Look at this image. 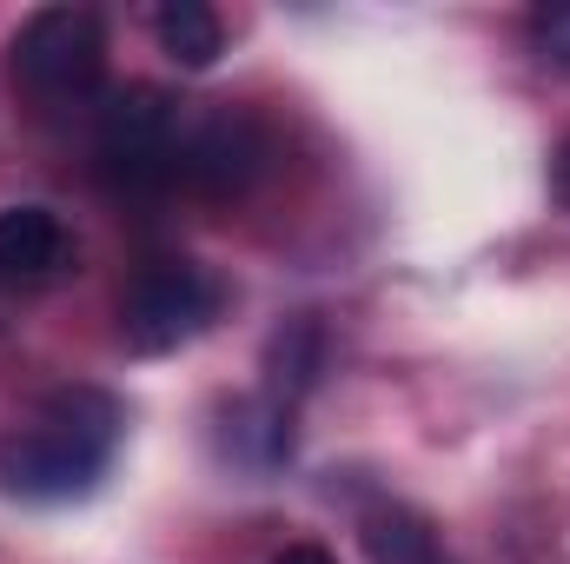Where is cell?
Returning <instances> with one entry per match:
<instances>
[{
  "label": "cell",
  "mask_w": 570,
  "mask_h": 564,
  "mask_svg": "<svg viewBox=\"0 0 570 564\" xmlns=\"http://www.w3.org/2000/svg\"><path fill=\"white\" fill-rule=\"evenodd\" d=\"M120 431H127V406L114 392H100V386L47 392L27 419L0 438V492L40 498V505L80 498L114 465Z\"/></svg>",
  "instance_id": "1"
},
{
  "label": "cell",
  "mask_w": 570,
  "mask_h": 564,
  "mask_svg": "<svg viewBox=\"0 0 570 564\" xmlns=\"http://www.w3.org/2000/svg\"><path fill=\"white\" fill-rule=\"evenodd\" d=\"M7 67H13V87H27L47 107L87 100L100 87V67H107V27L94 7H40L20 20Z\"/></svg>",
  "instance_id": "2"
},
{
  "label": "cell",
  "mask_w": 570,
  "mask_h": 564,
  "mask_svg": "<svg viewBox=\"0 0 570 564\" xmlns=\"http://www.w3.org/2000/svg\"><path fill=\"white\" fill-rule=\"evenodd\" d=\"M219 312V280L193 260H153L134 273L120 292V339L127 352H179L186 339H199Z\"/></svg>",
  "instance_id": "3"
},
{
  "label": "cell",
  "mask_w": 570,
  "mask_h": 564,
  "mask_svg": "<svg viewBox=\"0 0 570 564\" xmlns=\"http://www.w3.org/2000/svg\"><path fill=\"white\" fill-rule=\"evenodd\" d=\"M94 153L120 186H159L179 166V107L159 87H127L100 107Z\"/></svg>",
  "instance_id": "4"
},
{
  "label": "cell",
  "mask_w": 570,
  "mask_h": 564,
  "mask_svg": "<svg viewBox=\"0 0 570 564\" xmlns=\"http://www.w3.org/2000/svg\"><path fill=\"white\" fill-rule=\"evenodd\" d=\"M259 173H266V134L246 114H213L193 134H179L173 179H186L199 193H246Z\"/></svg>",
  "instance_id": "5"
},
{
  "label": "cell",
  "mask_w": 570,
  "mask_h": 564,
  "mask_svg": "<svg viewBox=\"0 0 570 564\" xmlns=\"http://www.w3.org/2000/svg\"><path fill=\"white\" fill-rule=\"evenodd\" d=\"M73 240L47 206H7L0 213V285L7 292H40L67 273Z\"/></svg>",
  "instance_id": "6"
},
{
  "label": "cell",
  "mask_w": 570,
  "mask_h": 564,
  "mask_svg": "<svg viewBox=\"0 0 570 564\" xmlns=\"http://www.w3.org/2000/svg\"><path fill=\"white\" fill-rule=\"evenodd\" d=\"M153 33H159V47H166V60H179V67H213L219 60V47H226V27H219V13L213 7H199V0H166L159 13H153Z\"/></svg>",
  "instance_id": "7"
},
{
  "label": "cell",
  "mask_w": 570,
  "mask_h": 564,
  "mask_svg": "<svg viewBox=\"0 0 570 564\" xmlns=\"http://www.w3.org/2000/svg\"><path fill=\"white\" fill-rule=\"evenodd\" d=\"M226 445L246 458V465H279L285 451H292V412H285V399H246V406H233L226 412Z\"/></svg>",
  "instance_id": "8"
},
{
  "label": "cell",
  "mask_w": 570,
  "mask_h": 564,
  "mask_svg": "<svg viewBox=\"0 0 570 564\" xmlns=\"http://www.w3.org/2000/svg\"><path fill=\"white\" fill-rule=\"evenodd\" d=\"M365 545H372V558H379V564H438L431 538L412 525V518H372Z\"/></svg>",
  "instance_id": "9"
},
{
  "label": "cell",
  "mask_w": 570,
  "mask_h": 564,
  "mask_svg": "<svg viewBox=\"0 0 570 564\" xmlns=\"http://www.w3.org/2000/svg\"><path fill=\"white\" fill-rule=\"evenodd\" d=\"M531 47H538L544 67L570 74V0H551V7L531 13Z\"/></svg>",
  "instance_id": "10"
},
{
  "label": "cell",
  "mask_w": 570,
  "mask_h": 564,
  "mask_svg": "<svg viewBox=\"0 0 570 564\" xmlns=\"http://www.w3.org/2000/svg\"><path fill=\"white\" fill-rule=\"evenodd\" d=\"M279 564H338L325 545H292V552H279Z\"/></svg>",
  "instance_id": "11"
}]
</instances>
